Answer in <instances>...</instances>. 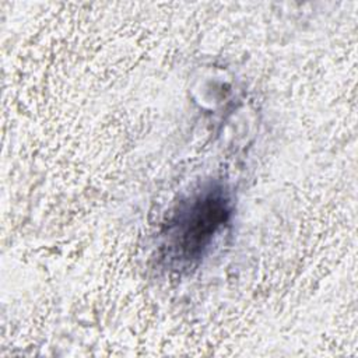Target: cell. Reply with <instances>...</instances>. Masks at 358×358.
I'll return each instance as SVG.
<instances>
[{
  "label": "cell",
  "instance_id": "1",
  "mask_svg": "<svg viewBox=\"0 0 358 358\" xmlns=\"http://www.w3.org/2000/svg\"><path fill=\"white\" fill-rule=\"evenodd\" d=\"M232 199L222 183L208 182L182 199L166 217L158 236V257L165 267H196L232 218Z\"/></svg>",
  "mask_w": 358,
  "mask_h": 358
}]
</instances>
